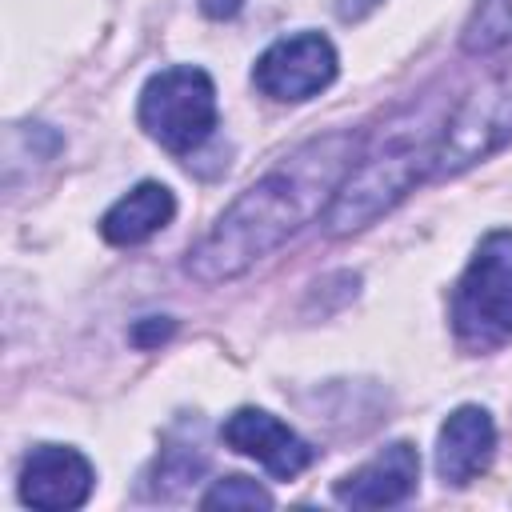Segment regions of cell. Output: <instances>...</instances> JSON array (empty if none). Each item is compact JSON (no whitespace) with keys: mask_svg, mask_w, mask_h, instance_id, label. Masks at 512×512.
I'll list each match as a JSON object with an SVG mask.
<instances>
[{"mask_svg":"<svg viewBox=\"0 0 512 512\" xmlns=\"http://www.w3.org/2000/svg\"><path fill=\"white\" fill-rule=\"evenodd\" d=\"M360 152L364 136L352 128H336L292 148L220 212L212 232L188 252L184 272L200 284H220L248 272L288 236H296L304 224L328 212L336 188L344 184Z\"/></svg>","mask_w":512,"mask_h":512,"instance_id":"obj_1","label":"cell"},{"mask_svg":"<svg viewBox=\"0 0 512 512\" xmlns=\"http://www.w3.org/2000/svg\"><path fill=\"white\" fill-rule=\"evenodd\" d=\"M440 128H392L388 144L360 152V160L348 168L344 184L336 188L324 228L332 236H348L380 220L388 208H396L424 176H436V148Z\"/></svg>","mask_w":512,"mask_h":512,"instance_id":"obj_2","label":"cell"},{"mask_svg":"<svg viewBox=\"0 0 512 512\" xmlns=\"http://www.w3.org/2000/svg\"><path fill=\"white\" fill-rule=\"evenodd\" d=\"M452 332L468 352L512 340V232L496 228L472 252L452 292Z\"/></svg>","mask_w":512,"mask_h":512,"instance_id":"obj_3","label":"cell"},{"mask_svg":"<svg viewBox=\"0 0 512 512\" xmlns=\"http://www.w3.org/2000/svg\"><path fill=\"white\" fill-rule=\"evenodd\" d=\"M140 128L168 152H196L216 128V84L196 64L160 68L140 92Z\"/></svg>","mask_w":512,"mask_h":512,"instance_id":"obj_4","label":"cell"},{"mask_svg":"<svg viewBox=\"0 0 512 512\" xmlns=\"http://www.w3.org/2000/svg\"><path fill=\"white\" fill-rule=\"evenodd\" d=\"M504 140H512V76L484 84L452 112V120H444L436 148V176L476 164Z\"/></svg>","mask_w":512,"mask_h":512,"instance_id":"obj_5","label":"cell"},{"mask_svg":"<svg viewBox=\"0 0 512 512\" xmlns=\"http://www.w3.org/2000/svg\"><path fill=\"white\" fill-rule=\"evenodd\" d=\"M336 48L320 32H296L264 48V56L252 68V84L268 100L300 104L316 92H324L336 80Z\"/></svg>","mask_w":512,"mask_h":512,"instance_id":"obj_6","label":"cell"},{"mask_svg":"<svg viewBox=\"0 0 512 512\" xmlns=\"http://www.w3.org/2000/svg\"><path fill=\"white\" fill-rule=\"evenodd\" d=\"M220 436H224V444L232 452L252 456L276 480H292V476H300L316 460V448L304 436H296L284 420H276L272 412H264V408H236L224 420Z\"/></svg>","mask_w":512,"mask_h":512,"instance_id":"obj_7","label":"cell"},{"mask_svg":"<svg viewBox=\"0 0 512 512\" xmlns=\"http://www.w3.org/2000/svg\"><path fill=\"white\" fill-rule=\"evenodd\" d=\"M92 484H96V472L88 456L68 444H40L28 452L20 468V500L44 512L80 508L92 496Z\"/></svg>","mask_w":512,"mask_h":512,"instance_id":"obj_8","label":"cell"},{"mask_svg":"<svg viewBox=\"0 0 512 512\" xmlns=\"http://www.w3.org/2000/svg\"><path fill=\"white\" fill-rule=\"evenodd\" d=\"M416 480H420V456L408 440H396L360 468H352L348 476H340L332 484V496L348 508H392L416 492Z\"/></svg>","mask_w":512,"mask_h":512,"instance_id":"obj_9","label":"cell"},{"mask_svg":"<svg viewBox=\"0 0 512 512\" xmlns=\"http://www.w3.org/2000/svg\"><path fill=\"white\" fill-rule=\"evenodd\" d=\"M492 452H496V424H492L488 408L460 404L440 424V436H436V472H440L444 484L464 488V484H472L492 464Z\"/></svg>","mask_w":512,"mask_h":512,"instance_id":"obj_10","label":"cell"},{"mask_svg":"<svg viewBox=\"0 0 512 512\" xmlns=\"http://www.w3.org/2000/svg\"><path fill=\"white\" fill-rule=\"evenodd\" d=\"M172 216H176L172 188L160 180H144L100 216V236L116 248H132V244H144L148 236H156L160 228H168Z\"/></svg>","mask_w":512,"mask_h":512,"instance_id":"obj_11","label":"cell"},{"mask_svg":"<svg viewBox=\"0 0 512 512\" xmlns=\"http://www.w3.org/2000/svg\"><path fill=\"white\" fill-rule=\"evenodd\" d=\"M464 52L488 56L512 44V0H480L460 32Z\"/></svg>","mask_w":512,"mask_h":512,"instance_id":"obj_12","label":"cell"},{"mask_svg":"<svg viewBox=\"0 0 512 512\" xmlns=\"http://www.w3.org/2000/svg\"><path fill=\"white\" fill-rule=\"evenodd\" d=\"M200 508H272V492L248 476H224L212 480V488L200 496Z\"/></svg>","mask_w":512,"mask_h":512,"instance_id":"obj_13","label":"cell"},{"mask_svg":"<svg viewBox=\"0 0 512 512\" xmlns=\"http://www.w3.org/2000/svg\"><path fill=\"white\" fill-rule=\"evenodd\" d=\"M204 452H196V444L188 448V444H172V448H164L160 452V464H156V492L160 496H172L180 484H188V480H196L200 472H204Z\"/></svg>","mask_w":512,"mask_h":512,"instance_id":"obj_14","label":"cell"},{"mask_svg":"<svg viewBox=\"0 0 512 512\" xmlns=\"http://www.w3.org/2000/svg\"><path fill=\"white\" fill-rule=\"evenodd\" d=\"M168 332H172V320H168V316H148L144 324L132 328V340H136L140 348H152V344H160Z\"/></svg>","mask_w":512,"mask_h":512,"instance_id":"obj_15","label":"cell"},{"mask_svg":"<svg viewBox=\"0 0 512 512\" xmlns=\"http://www.w3.org/2000/svg\"><path fill=\"white\" fill-rule=\"evenodd\" d=\"M196 4H200V12L212 16V20H232V16L244 8V0H196Z\"/></svg>","mask_w":512,"mask_h":512,"instance_id":"obj_16","label":"cell"}]
</instances>
